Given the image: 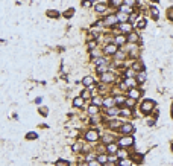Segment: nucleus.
<instances>
[{
	"label": "nucleus",
	"instance_id": "f257e3e1",
	"mask_svg": "<svg viewBox=\"0 0 173 166\" xmlns=\"http://www.w3.org/2000/svg\"><path fill=\"white\" fill-rule=\"evenodd\" d=\"M155 107V102L150 101V99H146V101L141 104V113H144V114H147V113H150L153 110Z\"/></svg>",
	"mask_w": 173,
	"mask_h": 166
},
{
	"label": "nucleus",
	"instance_id": "f03ea898",
	"mask_svg": "<svg viewBox=\"0 0 173 166\" xmlns=\"http://www.w3.org/2000/svg\"><path fill=\"white\" fill-rule=\"evenodd\" d=\"M132 143H134V139H132L131 136H126L118 140V145H120L122 148H128V146H132Z\"/></svg>",
	"mask_w": 173,
	"mask_h": 166
},
{
	"label": "nucleus",
	"instance_id": "7ed1b4c3",
	"mask_svg": "<svg viewBox=\"0 0 173 166\" xmlns=\"http://www.w3.org/2000/svg\"><path fill=\"white\" fill-rule=\"evenodd\" d=\"M85 139L87 140H90V142H96L97 139H99V133L94 130H91V131H88V133L85 134Z\"/></svg>",
	"mask_w": 173,
	"mask_h": 166
},
{
	"label": "nucleus",
	"instance_id": "20e7f679",
	"mask_svg": "<svg viewBox=\"0 0 173 166\" xmlns=\"http://www.w3.org/2000/svg\"><path fill=\"white\" fill-rule=\"evenodd\" d=\"M118 21V19H117V15H108V17H105V20H103V24L105 26H112V24H115Z\"/></svg>",
	"mask_w": 173,
	"mask_h": 166
},
{
	"label": "nucleus",
	"instance_id": "39448f33",
	"mask_svg": "<svg viewBox=\"0 0 173 166\" xmlns=\"http://www.w3.org/2000/svg\"><path fill=\"white\" fill-rule=\"evenodd\" d=\"M103 52L106 55H115L118 50H117V46H115V44H108V46L103 47Z\"/></svg>",
	"mask_w": 173,
	"mask_h": 166
},
{
	"label": "nucleus",
	"instance_id": "423d86ee",
	"mask_svg": "<svg viewBox=\"0 0 173 166\" xmlns=\"http://www.w3.org/2000/svg\"><path fill=\"white\" fill-rule=\"evenodd\" d=\"M132 131H134V126H132L131 124H126V125H122V126H120V133L126 134V136H129Z\"/></svg>",
	"mask_w": 173,
	"mask_h": 166
},
{
	"label": "nucleus",
	"instance_id": "0eeeda50",
	"mask_svg": "<svg viewBox=\"0 0 173 166\" xmlns=\"http://www.w3.org/2000/svg\"><path fill=\"white\" fill-rule=\"evenodd\" d=\"M120 30L122 32H128V34H131V30H132V26H131V23H122L120 26Z\"/></svg>",
	"mask_w": 173,
	"mask_h": 166
},
{
	"label": "nucleus",
	"instance_id": "6e6552de",
	"mask_svg": "<svg viewBox=\"0 0 173 166\" xmlns=\"http://www.w3.org/2000/svg\"><path fill=\"white\" fill-rule=\"evenodd\" d=\"M112 79H114V75H112V73H109V72H105L103 75H102V81H103V82H111Z\"/></svg>",
	"mask_w": 173,
	"mask_h": 166
},
{
	"label": "nucleus",
	"instance_id": "1a4fd4ad",
	"mask_svg": "<svg viewBox=\"0 0 173 166\" xmlns=\"http://www.w3.org/2000/svg\"><path fill=\"white\" fill-rule=\"evenodd\" d=\"M118 113H120V110H118V108H115V107L106 108V114H108V116H117Z\"/></svg>",
	"mask_w": 173,
	"mask_h": 166
},
{
	"label": "nucleus",
	"instance_id": "9d476101",
	"mask_svg": "<svg viewBox=\"0 0 173 166\" xmlns=\"http://www.w3.org/2000/svg\"><path fill=\"white\" fill-rule=\"evenodd\" d=\"M123 82H125V84L128 85V89H129V87H131V89H134V87L137 85V81L134 79V78H126V79L123 81Z\"/></svg>",
	"mask_w": 173,
	"mask_h": 166
},
{
	"label": "nucleus",
	"instance_id": "9b49d317",
	"mask_svg": "<svg viewBox=\"0 0 173 166\" xmlns=\"http://www.w3.org/2000/svg\"><path fill=\"white\" fill-rule=\"evenodd\" d=\"M118 11H120V12H125V14H131V12H132V8L123 3V5H122L120 8H118Z\"/></svg>",
	"mask_w": 173,
	"mask_h": 166
},
{
	"label": "nucleus",
	"instance_id": "f8f14e48",
	"mask_svg": "<svg viewBox=\"0 0 173 166\" xmlns=\"http://www.w3.org/2000/svg\"><path fill=\"white\" fill-rule=\"evenodd\" d=\"M129 96H131L132 99H138L140 98V91L137 90V89H131L129 90Z\"/></svg>",
	"mask_w": 173,
	"mask_h": 166
},
{
	"label": "nucleus",
	"instance_id": "ddd939ff",
	"mask_svg": "<svg viewBox=\"0 0 173 166\" xmlns=\"http://www.w3.org/2000/svg\"><path fill=\"white\" fill-rule=\"evenodd\" d=\"M96 12H99V14H102V12H105L106 11V5L105 3H99V5H96Z\"/></svg>",
	"mask_w": 173,
	"mask_h": 166
},
{
	"label": "nucleus",
	"instance_id": "4468645a",
	"mask_svg": "<svg viewBox=\"0 0 173 166\" xmlns=\"http://www.w3.org/2000/svg\"><path fill=\"white\" fill-rule=\"evenodd\" d=\"M82 84L84 85H91V84H94V79H93V78L91 76H85V78H84V79H82Z\"/></svg>",
	"mask_w": 173,
	"mask_h": 166
},
{
	"label": "nucleus",
	"instance_id": "2eb2a0df",
	"mask_svg": "<svg viewBox=\"0 0 173 166\" xmlns=\"http://www.w3.org/2000/svg\"><path fill=\"white\" fill-rule=\"evenodd\" d=\"M106 151L112 154V152H117V151H118V148H117V145H115V143H109V145L106 146Z\"/></svg>",
	"mask_w": 173,
	"mask_h": 166
},
{
	"label": "nucleus",
	"instance_id": "dca6fc26",
	"mask_svg": "<svg viewBox=\"0 0 173 166\" xmlns=\"http://www.w3.org/2000/svg\"><path fill=\"white\" fill-rule=\"evenodd\" d=\"M128 41H129V43H137V41H138V35H137L135 32H131L129 37H128Z\"/></svg>",
	"mask_w": 173,
	"mask_h": 166
},
{
	"label": "nucleus",
	"instance_id": "f3484780",
	"mask_svg": "<svg viewBox=\"0 0 173 166\" xmlns=\"http://www.w3.org/2000/svg\"><path fill=\"white\" fill-rule=\"evenodd\" d=\"M115 154H117V157H120V159H126V157H129V154H128L125 149H118Z\"/></svg>",
	"mask_w": 173,
	"mask_h": 166
},
{
	"label": "nucleus",
	"instance_id": "a211bd4d",
	"mask_svg": "<svg viewBox=\"0 0 173 166\" xmlns=\"http://www.w3.org/2000/svg\"><path fill=\"white\" fill-rule=\"evenodd\" d=\"M125 41H126V38H125V37H122V35L115 37V44H117V46H122Z\"/></svg>",
	"mask_w": 173,
	"mask_h": 166
},
{
	"label": "nucleus",
	"instance_id": "6ab92c4d",
	"mask_svg": "<svg viewBox=\"0 0 173 166\" xmlns=\"http://www.w3.org/2000/svg\"><path fill=\"white\" fill-rule=\"evenodd\" d=\"M73 105L74 107H82L84 105V98H76V99H74V102H73Z\"/></svg>",
	"mask_w": 173,
	"mask_h": 166
},
{
	"label": "nucleus",
	"instance_id": "aec40b11",
	"mask_svg": "<svg viewBox=\"0 0 173 166\" xmlns=\"http://www.w3.org/2000/svg\"><path fill=\"white\" fill-rule=\"evenodd\" d=\"M125 52H122V50H118L117 52V54H115V60H118V61H123V60H125Z\"/></svg>",
	"mask_w": 173,
	"mask_h": 166
},
{
	"label": "nucleus",
	"instance_id": "412c9836",
	"mask_svg": "<svg viewBox=\"0 0 173 166\" xmlns=\"http://www.w3.org/2000/svg\"><path fill=\"white\" fill-rule=\"evenodd\" d=\"M150 15H152L155 20H157L158 17H159V12H158V9H157V8H150Z\"/></svg>",
	"mask_w": 173,
	"mask_h": 166
},
{
	"label": "nucleus",
	"instance_id": "4be33fe9",
	"mask_svg": "<svg viewBox=\"0 0 173 166\" xmlns=\"http://www.w3.org/2000/svg\"><path fill=\"white\" fill-rule=\"evenodd\" d=\"M88 113H90L91 116H94V114H97V113H99V108H97L96 105H91L90 110H88Z\"/></svg>",
	"mask_w": 173,
	"mask_h": 166
},
{
	"label": "nucleus",
	"instance_id": "5701e85b",
	"mask_svg": "<svg viewBox=\"0 0 173 166\" xmlns=\"http://www.w3.org/2000/svg\"><path fill=\"white\" fill-rule=\"evenodd\" d=\"M108 63H106V60H103V58H97L96 60V65L99 67V65H106Z\"/></svg>",
	"mask_w": 173,
	"mask_h": 166
},
{
	"label": "nucleus",
	"instance_id": "b1692460",
	"mask_svg": "<svg viewBox=\"0 0 173 166\" xmlns=\"http://www.w3.org/2000/svg\"><path fill=\"white\" fill-rule=\"evenodd\" d=\"M167 19L170 20V21H173V6H170L167 9Z\"/></svg>",
	"mask_w": 173,
	"mask_h": 166
},
{
	"label": "nucleus",
	"instance_id": "393cba45",
	"mask_svg": "<svg viewBox=\"0 0 173 166\" xmlns=\"http://www.w3.org/2000/svg\"><path fill=\"white\" fill-rule=\"evenodd\" d=\"M73 14H74V9H73V8H70V9H67L64 12V17H65V19H68V17H72Z\"/></svg>",
	"mask_w": 173,
	"mask_h": 166
},
{
	"label": "nucleus",
	"instance_id": "a878e982",
	"mask_svg": "<svg viewBox=\"0 0 173 166\" xmlns=\"http://www.w3.org/2000/svg\"><path fill=\"white\" fill-rule=\"evenodd\" d=\"M144 26H146V20L144 19H141V20L137 21V28H138V29H143Z\"/></svg>",
	"mask_w": 173,
	"mask_h": 166
},
{
	"label": "nucleus",
	"instance_id": "bb28decb",
	"mask_svg": "<svg viewBox=\"0 0 173 166\" xmlns=\"http://www.w3.org/2000/svg\"><path fill=\"white\" fill-rule=\"evenodd\" d=\"M55 165H56V166H70V163H68L67 160H58Z\"/></svg>",
	"mask_w": 173,
	"mask_h": 166
},
{
	"label": "nucleus",
	"instance_id": "cd10ccee",
	"mask_svg": "<svg viewBox=\"0 0 173 166\" xmlns=\"http://www.w3.org/2000/svg\"><path fill=\"white\" fill-rule=\"evenodd\" d=\"M123 3H125V5H128V6H134L135 3H137V0H123Z\"/></svg>",
	"mask_w": 173,
	"mask_h": 166
},
{
	"label": "nucleus",
	"instance_id": "c85d7f7f",
	"mask_svg": "<svg viewBox=\"0 0 173 166\" xmlns=\"http://www.w3.org/2000/svg\"><path fill=\"white\" fill-rule=\"evenodd\" d=\"M117 19H118V20H122V21H125V23H126V20H129V19H128V17H126V14H125V12H122V14H118V15H117Z\"/></svg>",
	"mask_w": 173,
	"mask_h": 166
},
{
	"label": "nucleus",
	"instance_id": "c756f323",
	"mask_svg": "<svg viewBox=\"0 0 173 166\" xmlns=\"http://www.w3.org/2000/svg\"><path fill=\"white\" fill-rule=\"evenodd\" d=\"M97 157H99L97 160H99L100 163H106V161H108V157H105L103 154H100V155H97Z\"/></svg>",
	"mask_w": 173,
	"mask_h": 166
},
{
	"label": "nucleus",
	"instance_id": "7c9ffc66",
	"mask_svg": "<svg viewBox=\"0 0 173 166\" xmlns=\"http://www.w3.org/2000/svg\"><path fill=\"white\" fill-rule=\"evenodd\" d=\"M82 145H84V143H82V142H78V143H76V145H74V146H73V149H74V151H76V152H78L79 149H82Z\"/></svg>",
	"mask_w": 173,
	"mask_h": 166
},
{
	"label": "nucleus",
	"instance_id": "2f4dec72",
	"mask_svg": "<svg viewBox=\"0 0 173 166\" xmlns=\"http://www.w3.org/2000/svg\"><path fill=\"white\" fill-rule=\"evenodd\" d=\"M112 102H114V101H112L111 98H108V99H105V101H103V104H105V105L108 107V108H109L111 105H112Z\"/></svg>",
	"mask_w": 173,
	"mask_h": 166
},
{
	"label": "nucleus",
	"instance_id": "473e14b6",
	"mask_svg": "<svg viewBox=\"0 0 173 166\" xmlns=\"http://www.w3.org/2000/svg\"><path fill=\"white\" fill-rule=\"evenodd\" d=\"M120 166H131V160H125V159H123L120 161Z\"/></svg>",
	"mask_w": 173,
	"mask_h": 166
},
{
	"label": "nucleus",
	"instance_id": "72a5a7b5",
	"mask_svg": "<svg viewBox=\"0 0 173 166\" xmlns=\"http://www.w3.org/2000/svg\"><path fill=\"white\" fill-rule=\"evenodd\" d=\"M94 104H96V105H100V104H103V99L97 96V98H94Z\"/></svg>",
	"mask_w": 173,
	"mask_h": 166
},
{
	"label": "nucleus",
	"instance_id": "f704fd0d",
	"mask_svg": "<svg viewBox=\"0 0 173 166\" xmlns=\"http://www.w3.org/2000/svg\"><path fill=\"white\" fill-rule=\"evenodd\" d=\"M125 102V98H122V96H117L115 98V104H123Z\"/></svg>",
	"mask_w": 173,
	"mask_h": 166
},
{
	"label": "nucleus",
	"instance_id": "c9c22d12",
	"mask_svg": "<svg viewBox=\"0 0 173 166\" xmlns=\"http://www.w3.org/2000/svg\"><path fill=\"white\" fill-rule=\"evenodd\" d=\"M112 5L114 6H122L123 2H122V0H112Z\"/></svg>",
	"mask_w": 173,
	"mask_h": 166
},
{
	"label": "nucleus",
	"instance_id": "e433bc0d",
	"mask_svg": "<svg viewBox=\"0 0 173 166\" xmlns=\"http://www.w3.org/2000/svg\"><path fill=\"white\" fill-rule=\"evenodd\" d=\"M47 15H49V17H58V12H55L53 9H50V11L47 12Z\"/></svg>",
	"mask_w": 173,
	"mask_h": 166
},
{
	"label": "nucleus",
	"instance_id": "4c0bfd02",
	"mask_svg": "<svg viewBox=\"0 0 173 166\" xmlns=\"http://www.w3.org/2000/svg\"><path fill=\"white\" fill-rule=\"evenodd\" d=\"M125 75H126V78H132L134 76V70H126Z\"/></svg>",
	"mask_w": 173,
	"mask_h": 166
},
{
	"label": "nucleus",
	"instance_id": "58836bf2",
	"mask_svg": "<svg viewBox=\"0 0 173 166\" xmlns=\"http://www.w3.org/2000/svg\"><path fill=\"white\" fill-rule=\"evenodd\" d=\"M144 79H146V73L141 72L140 75H138V81H144Z\"/></svg>",
	"mask_w": 173,
	"mask_h": 166
},
{
	"label": "nucleus",
	"instance_id": "ea45409f",
	"mask_svg": "<svg viewBox=\"0 0 173 166\" xmlns=\"http://www.w3.org/2000/svg\"><path fill=\"white\" fill-rule=\"evenodd\" d=\"M90 166H102V163L99 160H96V161H90Z\"/></svg>",
	"mask_w": 173,
	"mask_h": 166
},
{
	"label": "nucleus",
	"instance_id": "a19ab883",
	"mask_svg": "<svg viewBox=\"0 0 173 166\" xmlns=\"http://www.w3.org/2000/svg\"><path fill=\"white\" fill-rule=\"evenodd\" d=\"M120 113H122L123 116H131V110H122Z\"/></svg>",
	"mask_w": 173,
	"mask_h": 166
},
{
	"label": "nucleus",
	"instance_id": "79ce46f5",
	"mask_svg": "<svg viewBox=\"0 0 173 166\" xmlns=\"http://www.w3.org/2000/svg\"><path fill=\"white\" fill-rule=\"evenodd\" d=\"M82 98H84V99L90 98V91H88V90H85V91H84V93H82Z\"/></svg>",
	"mask_w": 173,
	"mask_h": 166
},
{
	"label": "nucleus",
	"instance_id": "37998d69",
	"mask_svg": "<svg viewBox=\"0 0 173 166\" xmlns=\"http://www.w3.org/2000/svg\"><path fill=\"white\" fill-rule=\"evenodd\" d=\"M126 104H128V105H131V107H132V105L135 104V99H132V98H131V99H128V101H126Z\"/></svg>",
	"mask_w": 173,
	"mask_h": 166
},
{
	"label": "nucleus",
	"instance_id": "c03bdc74",
	"mask_svg": "<svg viewBox=\"0 0 173 166\" xmlns=\"http://www.w3.org/2000/svg\"><path fill=\"white\" fill-rule=\"evenodd\" d=\"M118 126H120V122H112L111 124V128H118Z\"/></svg>",
	"mask_w": 173,
	"mask_h": 166
},
{
	"label": "nucleus",
	"instance_id": "a18cd8bd",
	"mask_svg": "<svg viewBox=\"0 0 173 166\" xmlns=\"http://www.w3.org/2000/svg\"><path fill=\"white\" fill-rule=\"evenodd\" d=\"M39 113H41V114H44V116H46V114H47V110H46V108L43 107V108H39Z\"/></svg>",
	"mask_w": 173,
	"mask_h": 166
},
{
	"label": "nucleus",
	"instance_id": "49530a36",
	"mask_svg": "<svg viewBox=\"0 0 173 166\" xmlns=\"http://www.w3.org/2000/svg\"><path fill=\"white\" fill-rule=\"evenodd\" d=\"M135 19H137V15H135V14H132V15L129 17V21H135Z\"/></svg>",
	"mask_w": 173,
	"mask_h": 166
},
{
	"label": "nucleus",
	"instance_id": "de8ad7c7",
	"mask_svg": "<svg viewBox=\"0 0 173 166\" xmlns=\"http://www.w3.org/2000/svg\"><path fill=\"white\" fill-rule=\"evenodd\" d=\"M28 139H37V134H28Z\"/></svg>",
	"mask_w": 173,
	"mask_h": 166
},
{
	"label": "nucleus",
	"instance_id": "09e8293b",
	"mask_svg": "<svg viewBox=\"0 0 173 166\" xmlns=\"http://www.w3.org/2000/svg\"><path fill=\"white\" fill-rule=\"evenodd\" d=\"M78 166H90V163H79Z\"/></svg>",
	"mask_w": 173,
	"mask_h": 166
},
{
	"label": "nucleus",
	"instance_id": "8fccbe9b",
	"mask_svg": "<svg viewBox=\"0 0 173 166\" xmlns=\"http://www.w3.org/2000/svg\"><path fill=\"white\" fill-rule=\"evenodd\" d=\"M105 166H114L112 163H108V161H106V163H105Z\"/></svg>",
	"mask_w": 173,
	"mask_h": 166
},
{
	"label": "nucleus",
	"instance_id": "3c124183",
	"mask_svg": "<svg viewBox=\"0 0 173 166\" xmlns=\"http://www.w3.org/2000/svg\"><path fill=\"white\" fill-rule=\"evenodd\" d=\"M172 116H173V104H172Z\"/></svg>",
	"mask_w": 173,
	"mask_h": 166
},
{
	"label": "nucleus",
	"instance_id": "603ef678",
	"mask_svg": "<svg viewBox=\"0 0 173 166\" xmlns=\"http://www.w3.org/2000/svg\"><path fill=\"white\" fill-rule=\"evenodd\" d=\"M172 151H173V143H172Z\"/></svg>",
	"mask_w": 173,
	"mask_h": 166
},
{
	"label": "nucleus",
	"instance_id": "864d4df0",
	"mask_svg": "<svg viewBox=\"0 0 173 166\" xmlns=\"http://www.w3.org/2000/svg\"><path fill=\"white\" fill-rule=\"evenodd\" d=\"M150 2H157V0H150Z\"/></svg>",
	"mask_w": 173,
	"mask_h": 166
},
{
	"label": "nucleus",
	"instance_id": "5fc2aeb1",
	"mask_svg": "<svg viewBox=\"0 0 173 166\" xmlns=\"http://www.w3.org/2000/svg\"><path fill=\"white\" fill-rule=\"evenodd\" d=\"M91 2H94V0H91Z\"/></svg>",
	"mask_w": 173,
	"mask_h": 166
}]
</instances>
